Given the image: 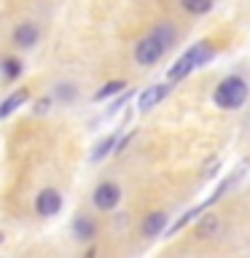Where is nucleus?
Wrapping results in <instances>:
<instances>
[{
    "mask_svg": "<svg viewBox=\"0 0 250 258\" xmlns=\"http://www.w3.org/2000/svg\"><path fill=\"white\" fill-rule=\"evenodd\" d=\"M22 70H24V64L16 59V56H6L3 62H0V73L6 76V81H16V78H22Z\"/></svg>",
    "mask_w": 250,
    "mask_h": 258,
    "instance_id": "obj_18",
    "label": "nucleus"
},
{
    "mask_svg": "<svg viewBox=\"0 0 250 258\" xmlns=\"http://www.w3.org/2000/svg\"><path fill=\"white\" fill-rule=\"evenodd\" d=\"M180 6H183V11H185V14L205 16V14H210V11H213L215 0H180Z\"/></svg>",
    "mask_w": 250,
    "mask_h": 258,
    "instance_id": "obj_17",
    "label": "nucleus"
},
{
    "mask_svg": "<svg viewBox=\"0 0 250 258\" xmlns=\"http://www.w3.org/2000/svg\"><path fill=\"white\" fill-rule=\"evenodd\" d=\"M84 258H97V247L92 245V247H89V250H86V255H84Z\"/></svg>",
    "mask_w": 250,
    "mask_h": 258,
    "instance_id": "obj_23",
    "label": "nucleus"
},
{
    "mask_svg": "<svg viewBox=\"0 0 250 258\" xmlns=\"http://www.w3.org/2000/svg\"><path fill=\"white\" fill-rule=\"evenodd\" d=\"M51 102H54V97H40V100L32 102V113H35V116H46V113L51 110Z\"/></svg>",
    "mask_w": 250,
    "mask_h": 258,
    "instance_id": "obj_21",
    "label": "nucleus"
},
{
    "mask_svg": "<svg viewBox=\"0 0 250 258\" xmlns=\"http://www.w3.org/2000/svg\"><path fill=\"white\" fill-rule=\"evenodd\" d=\"M151 32H153V35H156V38L161 40V43L167 46V51H172V48L177 46V30H175L169 22H161V24H156V27H153Z\"/></svg>",
    "mask_w": 250,
    "mask_h": 258,
    "instance_id": "obj_16",
    "label": "nucleus"
},
{
    "mask_svg": "<svg viewBox=\"0 0 250 258\" xmlns=\"http://www.w3.org/2000/svg\"><path fill=\"white\" fill-rule=\"evenodd\" d=\"M3 242H6V234H3V231H0V245H3Z\"/></svg>",
    "mask_w": 250,
    "mask_h": 258,
    "instance_id": "obj_24",
    "label": "nucleus"
},
{
    "mask_svg": "<svg viewBox=\"0 0 250 258\" xmlns=\"http://www.w3.org/2000/svg\"><path fill=\"white\" fill-rule=\"evenodd\" d=\"M167 213H161V210H156V213H148L143 218V237H159V234H164L167 231Z\"/></svg>",
    "mask_w": 250,
    "mask_h": 258,
    "instance_id": "obj_11",
    "label": "nucleus"
},
{
    "mask_svg": "<svg viewBox=\"0 0 250 258\" xmlns=\"http://www.w3.org/2000/svg\"><path fill=\"white\" fill-rule=\"evenodd\" d=\"M62 210V194L56 188H43L35 197V213L40 218H54Z\"/></svg>",
    "mask_w": 250,
    "mask_h": 258,
    "instance_id": "obj_6",
    "label": "nucleus"
},
{
    "mask_svg": "<svg viewBox=\"0 0 250 258\" xmlns=\"http://www.w3.org/2000/svg\"><path fill=\"white\" fill-rule=\"evenodd\" d=\"M40 40V27L35 22H22L14 30V46L16 48H32Z\"/></svg>",
    "mask_w": 250,
    "mask_h": 258,
    "instance_id": "obj_8",
    "label": "nucleus"
},
{
    "mask_svg": "<svg viewBox=\"0 0 250 258\" xmlns=\"http://www.w3.org/2000/svg\"><path fill=\"white\" fill-rule=\"evenodd\" d=\"M121 197H124V194H121V185H118V183L102 180V183L94 188L92 202H94V207L100 210V213H110V210H116V207H118Z\"/></svg>",
    "mask_w": 250,
    "mask_h": 258,
    "instance_id": "obj_4",
    "label": "nucleus"
},
{
    "mask_svg": "<svg viewBox=\"0 0 250 258\" xmlns=\"http://www.w3.org/2000/svg\"><path fill=\"white\" fill-rule=\"evenodd\" d=\"M54 97H56V100H62V102H73L78 97V89L73 84H56L54 86Z\"/></svg>",
    "mask_w": 250,
    "mask_h": 258,
    "instance_id": "obj_20",
    "label": "nucleus"
},
{
    "mask_svg": "<svg viewBox=\"0 0 250 258\" xmlns=\"http://www.w3.org/2000/svg\"><path fill=\"white\" fill-rule=\"evenodd\" d=\"M73 237L78 242H94L97 239V221L89 215H78L73 221Z\"/></svg>",
    "mask_w": 250,
    "mask_h": 258,
    "instance_id": "obj_12",
    "label": "nucleus"
},
{
    "mask_svg": "<svg viewBox=\"0 0 250 258\" xmlns=\"http://www.w3.org/2000/svg\"><path fill=\"white\" fill-rule=\"evenodd\" d=\"M121 135H124L121 129H113L108 137H102V140L94 145V148H92V156H89V159H92V164H100L102 159H108L110 153L116 151V143H118V137H121Z\"/></svg>",
    "mask_w": 250,
    "mask_h": 258,
    "instance_id": "obj_10",
    "label": "nucleus"
},
{
    "mask_svg": "<svg viewBox=\"0 0 250 258\" xmlns=\"http://www.w3.org/2000/svg\"><path fill=\"white\" fill-rule=\"evenodd\" d=\"M121 92H127V81H121V78H113V81H108V84H102V86L94 92V102L113 100V97H118Z\"/></svg>",
    "mask_w": 250,
    "mask_h": 258,
    "instance_id": "obj_14",
    "label": "nucleus"
},
{
    "mask_svg": "<svg viewBox=\"0 0 250 258\" xmlns=\"http://www.w3.org/2000/svg\"><path fill=\"white\" fill-rule=\"evenodd\" d=\"M202 213H207V210L202 207V202H199L197 207H189V210H185V213H183L180 218H177V221H175L172 226H167V237H172V234H177V231H183L185 226H189L191 221H197V218H199Z\"/></svg>",
    "mask_w": 250,
    "mask_h": 258,
    "instance_id": "obj_15",
    "label": "nucleus"
},
{
    "mask_svg": "<svg viewBox=\"0 0 250 258\" xmlns=\"http://www.w3.org/2000/svg\"><path fill=\"white\" fill-rule=\"evenodd\" d=\"M213 56H215V46L210 43V40H197V43L189 46V48H185V51L172 62V68L167 70V81H169L172 86L180 84L183 78H189L194 70L202 68V64H207Z\"/></svg>",
    "mask_w": 250,
    "mask_h": 258,
    "instance_id": "obj_1",
    "label": "nucleus"
},
{
    "mask_svg": "<svg viewBox=\"0 0 250 258\" xmlns=\"http://www.w3.org/2000/svg\"><path fill=\"white\" fill-rule=\"evenodd\" d=\"M135 97V92L132 89H127V92H121L118 97H113V100L108 102V110H105V116H116V113L124 108V105H129V100Z\"/></svg>",
    "mask_w": 250,
    "mask_h": 258,
    "instance_id": "obj_19",
    "label": "nucleus"
},
{
    "mask_svg": "<svg viewBox=\"0 0 250 258\" xmlns=\"http://www.w3.org/2000/svg\"><path fill=\"white\" fill-rule=\"evenodd\" d=\"M242 177H245V167H239V169H234L231 175H226L223 180H221V183L215 185V191L210 194V197H207L205 202H202V207H205V210H210V207L215 205V202H221V199L226 197V194H229V191L234 188V185H237V183L242 180Z\"/></svg>",
    "mask_w": 250,
    "mask_h": 258,
    "instance_id": "obj_7",
    "label": "nucleus"
},
{
    "mask_svg": "<svg viewBox=\"0 0 250 258\" xmlns=\"http://www.w3.org/2000/svg\"><path fill=\"white\" fill-rule=\"evenodd\" d=\"M218 169H221V159H207V164L202 167V177H205V180H210V177H215L218 175Z\"/></svg>",
    "mask_w": 250,
    "mask_h": 258,
    "instance_id": "obj_22",
    "label": "nucleus"
},
{
    "mask_svg": "<svg viewBox=\"0 0 250 258\" xmlns=\"http://www.w3.org/2000/svg\"><path fill=\"white\" fill-rule=\"evenodd\" d=\"M164 54H167V46L161 43L153 32H148V35L135 46V59H137L140 68H153V64H156Z\"/></svg>",
    "mask_w": 250,
    "mask_h": 258,
    "instance_id": "obj_3",
    "label": "nucleus"
},
{
    "mask_svg": "<svg viewBox=\"0 0 250 258\" xmlns=\"http://www.w3.org/2000/svg\"><path fill=\"white\" fill-rule=\"evenodd\" d=\"M172 92V84L169 81H161V84H151L148 89H143L140 94H137V110L140 113H151L156 108L159 102L167 100V94Z\"/></svg>",
    "mask_w": 250,
    "mask_h": 258,
    "instance_id": "obj_5",
    "label": "nucleus"
},
{
    "mask_svg": "<svg viewBox=\"0 0 250 258\" xmlns=\"http://www.w3.org/2000/svg\"><path fill=\"white\" fill-rule=\"evenodd\" d=\"M27 100H30V89H27V86H22V89H16V92H11L3 102H0V118L14 116V113L19 110L22 105H27Z\"/></svg>",
    "mask_w": 250,
    "mask_h": 258,
    "instance_id": "obj_9",
    "label": "nucleus"
},
{
    "mask_svg": "<svg viewBox=\"0 0 250 258\" xmlns=\"http://www.w3.org/2000/svg\"><path fill=\"white\" fill-rule=\"evenodd\" d=\"M250 97V86L242 76H226L213 92V102L221 110H239Z\"/></svg>",
    "mask_w": 250,
    "mask_h": 258,
    "instance_id": "obj_2",
    "label": "nucleus"
},
{
    "mask_svg": "<svg viewBox=\"0 0 250 258\" xmlns=\"http://www.w3.org/2000/svg\"><path fill=\"white\" fill-rule=\"evenodd\" d=\"M218 226H221V218H218L215 213L199 215L197 218V226H194V234H197L199 239H210V237H215Z\"/></svg>",
    "mask_w": 250,
    "mask_h": 258,
    "instance_id": "obj_13",
    "label": "nucleus"
}]
</instances>
